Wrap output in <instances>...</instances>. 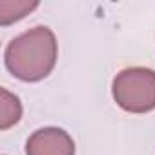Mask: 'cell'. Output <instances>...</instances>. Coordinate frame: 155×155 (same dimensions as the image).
Here are the masks:
<instances>
[{
  "mask_svg": "<svg viewBox=\"0 0 155 155\" xmlns=\"http://www.w3.org/2000/svg\"><path fill=\"white\" fill-rule=\"evenodd\" d=\"M9 73L24 82H38L53 71L57 40L49 28L37 26L13 38L4 53Z\"/></svg>",
  "mask_w": 155,
  "mask_h": 155,
  "instance_id": "obj_1",
  "label": "cell"
},
{
  "mask_svg": "<svg viewBox=\"0 0 155 155\" xmlns=\"http://www.w3.org/2000/svg\"><path fill=\"white\" fill-rule=\"evenodd\" d=\"M113 99L128 113L155 110V71L148 68H126L113 79Z\"/></svg>",
  "mask_w": 155,
  "mask_h": 155,
  "instance_id": "obj_2",
  "label": "cell"
},
{
  "mask_svg": "<svg viewBox=\"0 0 155 155\" xmlns=\"http://www.w3.org/2000/svg\"><path fill=\"white\" fill-rule=\"evenodd\" d=\"M26 155H75V142L60 128H42L28 139Z\"/></svg>",
  "mask_w": 155,
  "mask_h": 155,
  "instance_id": "obj_3",
  "label": "cell"
},
{
  "mask_svg": "<svg viewBox=\"0 0 155 155\" xmlns=\"http://www.w3.org/2000/svg\"><path fill=\"white\" fill-rule=\"evenodd\" d=\"M0 130L15 126L22 117V104L17 95L9 93L6 88L0 90Z\"/></svg>",
  "mask_w": 155,
  "mask_h": 155,
  "instance_id": "obj_4",
  "label": "cell"
},
{
  "mask_svg": "<svg viewBox=\"0 0 155 155\" xmlns=\"http://www.w3.org/2000/svg\"><path fill=\"white\" fill-rule=\"evenodd\" d=\"M35 8H38V2H28V0H0V24L9 26L20 18H24L28 13H31Z\"/></svg>",
  "mask_w": 155,
  "mask_h": 155,
  "instance_id": "obj_5",
  "label": "cell"
}]
</instances>
